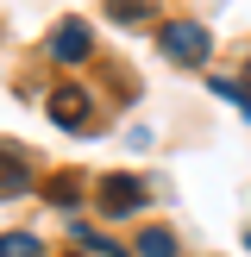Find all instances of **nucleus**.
I'll list each match as a JSON object with an SVG mask.
<instances>
[{
  "label": "nucleus",
  "instance_id": "nucleus-5",
  "mask_svg": "<svg viewBox=\"0 0 251 257\" xmlns=\"http://www.w3.org/2000/svg\"><path fill=\"white\" fill-rule=\"evenodd\" d=\"M25 182H32V176H25V163H19V151H7V145H0V201H7V195H19Z\"/></svg>",
  "mask_w": 251,
  "mask_h": 257
},
{
  "label": "nucleus",
  "instance_id": "nucleus-6",
  "mask_svg": "<svg viewBox=\"0 0 251 257\" xmlns=\"http://www.w3.org/2000/svg\"><path fill=\"white\" fill-rule=\"evenodd\" d=\"M138 257H176V232L170 226H145L138 232Z\"/></svg>",
  "mask_w": 251,
  "mask_h": 257
},
{
  "label": "nucleus",
  "instance_id": "nucleus-11",
  "mask_svg": "<svg viewBox=\"0 0 251 257\" xmlns=\"http://www.w3.org/2000/svg\"><path fill=\"white\" fill-rule=\"evenodd\" d=\"M245 245H251V232H245Z\"/></svg>",
  "mask_w": 251,
  "mask_h": 257
},
{
  "label": "nucleus",
  "instance_id": "nucleus-2",
  "mask_svg": "<svg viewBox=\"0 0 251 257\" xmlns=\"http://www.w3.org/2000/svg\"><path fill=\"white\" fill-rule=\"evenodd\" d=\"M145 207V182L138 176H107L100 182V213L107 220H126V213H138Z\"/></svg>",
  "mask_w": 251,
  "mask_h": 257
},
{
  "label": "nucleus",
  "instance_id": "nucleus-4",
  "mask_svg": "<svg viewBox=\"0 0 251 257\" xmlns=\"http://www.w3.org/2000/svg\"><path fill=\"white\" fill-rule=\"evenodd\" d=\"M50 119H57L63 132H88V125H94V107H88L82 88H57V94H50Z\"/></svg>",
  "mask_w": 251,
  "mask_h": 257
},
{
  "label": "nucleus",
  "instance_id": "nucleus-8",
  "mask_svg": "<svg viewBox=\"0 0 251 257\" xmlns=\"http://www.w3.org/2000/svg\"><path fill=\"white\" fill-rule=\"evenodd\" d=\"M107 13H113L119 25H145V19H151V0H113Z\"/></svg>",
  "mask_w": 251,
  "mask_h": 257
},
{
  "label": "nucleus",
  "instance_id": "nucleus-9",
  "mask_svg": "<svg viewBox=\"0 0 251 257\" xmlns=\"http://www.w3.org/2000/svg\"><path fill=\"white\" fill-rule=\"evenodd\" d=\"M50 195H57V207H75V195H82V182H75V176H50Z\"/></svg>",
  "mask_w": 251,
  "mask_h": 257
},
{
  "label": "nucleus",
  "instance_id": "nucleus-3",
  "mask_svg": "<svg viewBox=\"0 0 251 257\" xmlns=\"http://www.w3.org/2000/svg\"><path fill=\"white\" fill-rule=\"evenodd\" d=\"M50 57L57 63H88L94 57V32H88L82 19H63L57 32H50Z\"/></svg>",
  "mask_w": 251,
  "mask_h": 257
},
{
  "label": "nucleus",
  "instance_id": "nucleus-7",
  "mask_svg": "<svg viewBox=\"0 0 251 257\" xmlns=\"http://www.w3.org/2000/svg\"><path fill=\"white\" fill-rule=\"evenodd\" d=\"M0 257H44V245H38L32 232H7L0 238Z\"/></svg>",
  "mask_w": 251,
  "mask_h": 257
},
{
  "label": "nucleus",
  "instance_id": "nucleus-10",
  "mask_svg": "<svg viewBox=\"0 0 251 257\" xmlns=\"http://www.w3.org/2000/svg\"><path fill=\"white\" fill-rule=\"evenodd\" d=\"M69 257H88V251H69Z\"/></svg>",
  "mask_w": 251,
  "mask_h": 257
},
{
  "label": "nucleus",
  "instance_id": "nucleus-1",
  "mask_svg": "<svg viewBox=\"0 0 251 257\" xmlns=\"http://www.w3.org/2000/svg\"><path fill=\"white\" fill-rule=\"evenodd\" d=\"M157 44H163V57H170V63L195 69V63H207V25H195V19H170V25L157 32Z\"/></svg>",
  "mask_w": 251,
  "mask_h": 257
}]
</instances>
